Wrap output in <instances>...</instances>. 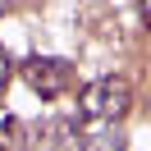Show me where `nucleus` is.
I'll list each match as a JSON object with an SVG mask.
<instances>
[{"mask_svg": "<svg viewBox=\"0 0 151 151\" xmlns=\"http://www.w3.org/2000/svg\"><path fill=\"white\" fill-rule=\"evenodd\" d=\"M9 78H14V60L0 50V92H5V83H9Z\"/></svg>", "mask_w": 151, "mask_h": 151, "instance_id": "obj_6", "label": "nucleus"}, {"mask_svg": "<svg viewBox=\"0 0 151 151\" xmlns=\"http://www.w3.org/2000/svg\"><path fill=\"white\" fill-rule=\"evenodd\" d=\"M128 105H133V87H128V78H114V73L87 83L83 96H78V114H83V119H96V124L124 119Z\"/></svg>", "mask_w": 151, "mask_h": 151, "instance_id": "obj_1", "label": "nucleus"}, {"mask_svg": "<svg viewBox=\"0 0 151 151\" xmlns=\"http://www.w3.org/2000/svg\"><path fill=\"white\" fill-rule=\"evenodd\" d=\"M23 83H28L41 101H55V96H64L69 87H73V64L60 60V55H32L28 64H23Z\"/></svg>", "mask_w": 151, "mask_h": 151, "instance_id": "obj_2", "label": "nucleus"}, {"mask_svg": "<svg viewBox=\"0 0 151 151\" xmlns=\"http://www.w3.org/2000/svg\"><path fill=\"white\" fill-rule=\"evenodd\" d=\"M83 151H128V147H124V133L114 124H105L96 133H83Z\"/></svg>", "mask_w": 151, "mask_h": 151, "instance_id": "obj_5", "label": "nucleus"}, {"mask_svg": "<svg viewBox=\"0 0 151 151\" xmlns=\"http://www.w3.org/2000/svg\"><path fill=\"white\" fill-rule=\"evenodd\" d=\"M142 14H147V19H151V0H142Z\"/></svg>", "mask_w": 151, "mask_h": 151, "instance_id": "obj_7", "label": "nucleus"}, {"mask_svg": "<svg viewBox=\"0 0 151 151\" xmlns=\"http://www.w3.org/2000/svg\"><path fill=\"white\" fill-rule=\"evenodd\" d=\"M5 5H9V0H0V14H5Z\"/></svg>", "mask_w": 151, "mask_h": 151, "instance_id": "obj_8", "label": "nucleus"}, {"mask_svg": "<svg viewBox=\"0 0 151 151\" xmlns=\"http://www.w3.org/2000/svg\"><path fill=\"white\" fill-rule=\"evenodd\" d=\"M41 151H83V133H78V119H64V114H60V119H46L41 124Z\"/></svg>", "mask_w": 151, "mask_h": 151, "instance_id": "obj_3", "label": "nucleus"}, {"mask_svg": "<svg viewBox=\"0 0 151 151\" xmlns=\"http://www.w3.org/2000/svg\"><path fill=\"white\" fill-rule=\"evenodd\" d=\"M37 133L19 119V114H0V151H32Z\"/></svg>", "mask_w": 151, "mask_h": 151, "instance_id": "obj_4", "label": "nucleus"}]
</instances>
